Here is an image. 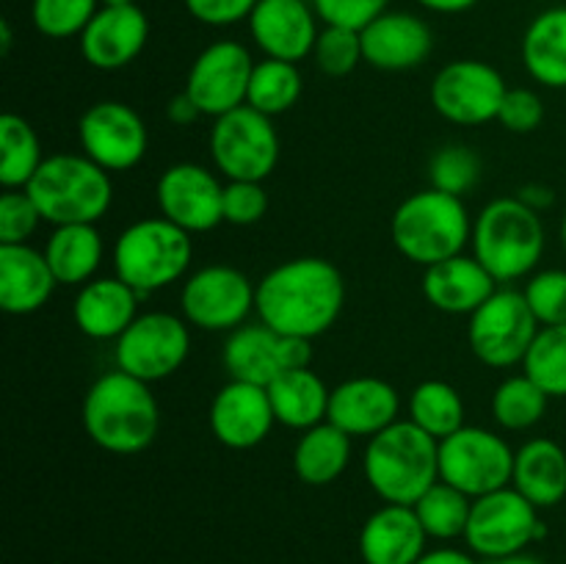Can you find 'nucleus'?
I'll return each instance as SVG.
<instances>
[{
    "label": "nucleus",
    "instance_id": "f257e3e1",
    "mask_svg": "<svg viewBox=\"0 0 566 564\" xmlns=\"http://www.w3.org/2000/svg\"><path fill=\"white\" fill-rule=\"evenodd\" d=\"M346 304L343 274L324 258H293L258 282L254 313L282 335L315 341L329 332Z\"/></svg>",
    "mask_w": 566,
    "mask_h": 564
},
{
    "label": "nucleus",
    "instance_id": "f03ea898",
    "mask_svg": "<svg viewBox=\"0 0 566 564\" xmlns=\"http://www.w3.org/2000/svg\"><path fill=\"white\" fill-rule=\"evenodd\" d=\"M83 429L103 451L130 457L147 451L160 429V409L147 382L108 370L83 398Z\"/></svg>",
    "mask_w": 566,
    "mask_h": 564
},
{
    "label": "nucleus",
    "instance_id": "7ed1b4c3",
    "mask_svg": "<svg viewBox=\"0 0 566 564\" xmlns=\"http://www.w3.org/2000/svg\"><path fill=\"white\" fill-rule=\"evenodd\" d=\"M363 470L381 501L415 506L420 495L440 481V440L409 418L396 420L370 437Z\"/></svg>",
    "mask_w": 566,
    "mask_h": 564
},
{
    "label": "nucleus",
    "instance_id": "20e7f679",
    "mask_svg": "<svg viewBox=\"0 0 566 564\" xmlns=\"http://www.w3.org/2000/svg\"><path fill=\"white\" fill-rule=\"evenodd\" d=\"M390 236L409 263L429 269L464 252L473 238V221L462 197L426 188L398 205Z\"/></svg>",
    "mask_w": 566,
    "mask_h": 564
},
{
    "label": "nucleus",
    "instance_id": "39448f33",
    "mask_svg": "<svg viewBox=\"0 0 566 564\" xmlns=\"http://www.w3.org/2000/svg\"><path fill=\"white\" fill-rule=\"evenodd\" d=\"M473 258L495 276L514 282L528 276L545 252V224L520 197L492 199L473 221Z\"/></svg>",
    "mask_w": 566,
    "mask_h": 564
},
{
    "label": "nucleus",
    "instance_id": "423d86ee",
    "mask_svg": "<svg viewBox=\"0 0 566 564\" xmlns=\"http://www.w3.org/2000/svg\"><path fill=\"white\" fill-rule=\"evenodd\" d=\"M25 191L36 202L39 213L53 227L97 224L114 202L111 171L86 155H50Z\"/></svg>",
    "mask_w": 566,
    "mask_h": 564
},
{
    "label": "nucleus",
    "instance_id": "0eeeda50",
    "mask_svg": "<svg viewBox=\"0 0 566 564\" xmlns=\"http://www.w3.org/2000/svg\"><path fill=\"white\" fill-rule=\"evenodd\" d=\"M193 258L191 232L164 216L138 219L114 243V271L138 296L175 285Z\"/></svg>",
    "mask_w": 566,
    "mask_h": 564
},
{
    "label": "nucleus",
    "instance_id": "6e6552de",
    "mask_svg": "<svg viewBox=\"0 0 566 564\" xmlns=\"http://www.w3.org/2000/svg\"><path fill=\"white\" fill-rule=\"evenodd\" d=\"M539 321L531 313L523 291L497 288L473 315L468 326V343L475 357L490 368L523 365L539 335Z\"/></svg>",
    "mask_w": 566,
    "mask_h": 564
},
{
    "label": "nucleus",
    "instance_id": "1a4fd4ad",
    "mask_svg": "<svg viewBox=\"0 0 566 564\" xmlns=\"http://www.w3.org/2000/svg\"><path fill=\"white\" fill-rule=\"evenodd\" d=\"M545 531L539 509L528 498L520 495L514 487H503V490L473 498L464 542L475 556L492 562V558L523 553L531 542L542 540Z\"/></svg>",
    "mask_w": 566,
    "mask_h": 564
},
{
    "label": "nucleus",
    "instance_id": "9d476101",
    "mask_svg": "<svg viewBox=\"0 0 566 564\" xmlns=\"http://www.w3.org/2000/svg\"><path fill=\"white\" fill-rule=\"evenodd\" d=\"M210 155L227 180L263 182L280 164V136L274 122L252 105L219 116L210 130Z\"/></svg>",
    "mask_w": 566,
    "mask_h": 564
},
{
    "label": "nucleus",
    "instance_id": "9b49d317",
    "mask_svg": "<svg viewBox=\"0 0 566 564\" xmlns=\"http://www.w3.org/2000/svg\"><path fill=\"white\" fill-rule=\"evenodd\" d=\"M514 457L517 451H512V446L495 431L462 426L440 440V479L464 495L481 498L512 484Z\"/></svg>",
    "mask_w": 566,
    "mask_h": 564
},
{
    "label": "nucleus",
    "instance_id": "f8f14e48",
    "mask_svg": "<svg viewBox=\"0 0 566 564\" xmlns=\"http://www.w3.org/2000/svg\"><path fill=\"white\" fill-rule=\"evenodd\" d=\"M191 352L186 321L171 313H144L116 337V368L142 382L169 379Z\"/></svg>",
    "mask_w": 566,
    "mask_h": 564
},
{
    "label": "nucleus",
    "instance_id": "ddd939ff",
    "mask_svg": "<svg viewBox=\"0 0 566 564\" xmlns=\"http://www.w3.org/2000/svg\"><path fill=\"white\" fill-rule=\"evenodd\" d=\"M258 285L235 265L213 263L193 271L180 291V307L188 324L205 332H232L254 310Z\"/></svg>",
    "mask_w": 566,
    "mask_h": 564
},
{
    "label": "nucleus",
    "instance_id": "4468645a",
    "mask_svg": "<svg viewBox=\"0 0 566 564\" xmlns=\"http://www.w3.org/2000/svg\"><path fill=\"white\" fill-rule=\"evenodd\" d=\"M310 343L313 341L282 335V332L265 326L263 321L243 324L227 337L224 348H221V363L232 379L269 387L285 370L310 368L313 363Z\"/></svg>",
    "mask_w": 566,
    "mask_h": 564
},
{
    "label": "nucleus",
    "instance_id": "2eb2a0df",
    "mask_svg": "<svg viewBox=\"0 0 566 564\" xmlns=\"http://www.w3.org/2000/svg\"><path fill=\"white\" fill-rule=\"evenodd\" d=\"M509 86L501 72L479 59H459L431 81V105L453 125H486L497 119Z\"/></svg>",
    "mask_w": 566,
    "mask_h": 564
},
{
    "label": "nucleus",
    "instance_id": "dca6fc26",
    "mask_svg": "<svg viewBox=\"0 0 566 564\" xmlns=\"http://www.w3.org/2000/svg\"><path fill=\"white\" fill-rule=\"evenodd\" d=\"M252 70L254 61L249 50L241 42L221 39V42L208 44L193 59L191 70H188L186 92L202 111V116L219 119V116L247 105Z\"/></svg>",
    "mask_w": 566,
    "mask_h": 564
},
{
    "label": "nucleus",
    "instance_id": "f3484780",
    "mask_svg": "<svg viewBox=\"0 0 566 564\" xmlns=\"http://www.w3.org/2000/svg\"><path fill=\"white\" fill-rule=\"evenodd\" d=\"M77 138L86 158L105 171H127L147 155L149 133L142 116L119 100H103L83 111Z\"/></svg>",
    "mask_w": 566,
    "mask_h": 564
},
{
    "label": "nucleus",
    "instance_id": "a211bd4d",
    "mask_svg": "<svg viewBox=\"0 0 566 564\" xmlns=\"http://www.w3.org/2000/svg\"><path fill=\"white\" fill-rule=\"evenodd\" d=\"M164 219L186 232H210L224 221V186L199 164H175L155 186Z\"/></svg>",
    "mask_w": 566,
    "mask_h": 564
},
{
    "label": "nucleus",
    "instance_id": "6ab92c4d",
    "mask_svg": "<svg viewBox=\"0 0 566 564\" xmlns=\"http://www.w3.org/2000/svg\"><path fill=\"white\" fill-rule=\"evenodd\" d=\"M274 407L269 390L252 382L230 379L210 404V431L221 446L249 451L274 429Z\"/></svg>",
    "mask_w": 566,
    "mask_h": 564
},
{
    "label": "nucleus",
    "instance_id": "aec40b11",
    "mask_svg": "<svg viewBox=\"0 0 566 564\" xmlns=\"http://www.w3.org/2000/svg\"><path fill=\"white\" fill-rule=\"evenodd\" d=\"M315 17V9L304 0H258L249 17V31L265 59L296 64L307 59L318 42L321 31Z\"/></svg>",
    "mask_w": 566,
    "mask_h": 564
},
{
    "label": "nucleus",
    "instance_id": "412c9836",
    "mask_svg": "<svg viewBox=\"0 0 566 564\" xmlns=\"http://www.w3.org/2000/svg\"><path fill=\"white\" fill-rule=\"evenodd\" d=\"M77 39L83 59L94 70H122L142 55L149 39V20L136 3L103 6Z\"/></svg>",
    "mask_w": 566,
    "mask_h": 564
},
{
    "label": "nucleus",
    "instance_id": "4be33fe9",
    "mask_svg": "<svg viewBox=\"0 0 566 564\" xmlns=\"http://www.w3.org/2000/svg\"><path fill=\"white\" fill-rule=\"evenodd\" d=\"M363 55L385 72H407L423 64L434 50V33L409 11H385L359 31Z\"/></svg>",
    "mask_w": 566,
    "mask_h": 564
},
{
    "label": "nucleus",
    "instance_id": "5701e85b",
    "mask_svg": "<svg viewBox=\"0 0 566 564\" xmlns=\"http://www.w3.org/2000/svg\"><path fill=\"white\" fill-rule=\"evenodd\" d=\"M401 398L396 387L376 376H354L332 387L326 420L348 437H376L398 420Z\"/></svg>",
    "mask_w": 566,
    "mask_h": 564
},
{
    "label": "nucleus",
    "instance_id": "b1692460",
    "mask_svg": "<svg viewBox=\"0 0 566 564\" xmlns=\"http://www.w3.org/2000/svg\"><path fill=\"white\" fill-rule=\"evenodd\" d=\"M429 534L412 506L385 503L359 531V556L365 564H418Z\"/></svg>",
    "mask_w": 566,
    "mask_h": 564
},
{
    "label": "nucleus",
    "instance_id": "393cba45",
    "mask_svg": "<svg viewBox=\"0 0 566 564\" xmlns=\"http://www.w3.org/2000/svg\"><path fill=\"white\" fill-rule=\"evenodd\" d=\"M55 280L48 258L28 243H0V307L9 315H31L53 296Z\"/></svg>",
    "mask_w": 566,
    "mask_h": 564
},
{
    "label": "nucleus",
    "instance_id": "a878e982",
    "mask_svg": "<svg viewBox=\"0 0 566 564\" xmlns=\"http://www.w3.org/2000/svg\"><path fill=\"white\" fill-rule=\"evenodd\" d=\"M138 293L119 276H97L77 291L75 326L92 341H116L138 318Z\"/></svg>",
    "mask_w": 566,
    "mask_h": 564
},
{
    "label": "nucleus",
    "instance_id": "bb28decb",
    "mask_svg": "<svg viewBox=\"0 0 566 564\" xmlns=\"http://www.w3.org/2000/svg\"><path fill=\"white\" fill-rule=\"evenodd\" d=\"M495 291V276L464 252L429 265L423 274V296L431 307L451 315H473Z\"/></svg>",
    "mask_w": 566,
    "mask_h": 564
},
{
    "label": "nucleus",
    "instance_id": "cd10ccee",
    "mask_svg": "<svg viewBox=\"0 0 566 564\" xmlns=\"http://www.w3.org/2000/svg\"><path fill=\"white\" fill-rule=\"evenodd\" d=\"M512 487L536 509H551L566 498V451L547 437L528 440L514 457Z\"/></svg>",
    "mask_w": 566,
    "mask_h": 564
},
{
    "label": "nucleus",
    "instance_id": "c85d7f7f",
    "mask_svg": "<svg viewBox=\"0 0 566 564\" xmlns=\"http://www.w3.org/2000/svg\"><path fill=\"white\" fill-rule=\"evenodd\" d=\"M265 390H269L276 424L287 426V429L307 431L324 424L326 415H329L332 390L310 368L285 370Z\"/></svg>",
    "mask_w": 566,
    "mask_h": 564
},
{
    "label": "nucleus",
    "instance_id": "c756f323",
    "mask_svg": "<svg viewBox=\"0 0 566 564\" xmlns=\"http://www.w3.org/2000/svg\"><path fill=\"white\" fill-rule=\"evenodd\" d=\"M523 64L542 86L566 88V6H553L531 20L523 36Z\"/></svg>",
    "mask_w": 566,
    "mask_h": 564
},
{
    "label": "nucleus",
    "instance_id": "7c9ffc66",
    "mask_svg": "<svg viewBox=\"0 0 566 564\" xmlns=\"http://www.w3.org/2000/svg\"><path fill=\"white\" fill-rule=\"evenodd\" d=\"M59 285H86L103 263V236L94 224H61L44 247Z\"/></svg>",
    "mask_w": 566,
    "mask_h": 564
},
{
    "label": "nucleus",
    "instance_id": "2f4dec72",
    "mask_svg": "<svg viewBox=\"0 0 566 564\" xmlns=\"http://www.w3.org/2000/svg\"><path fill=\"white\" fill-rule=\"evenodd\" d=\"M352 440L354 437H348L329 420L302 431L296 448H293V470L310 487L332 484L348 468Z\"/></svg>",
    "mask_w": 566,
    "mask_h": 564
},
{
    "label": "nucleus",
    "instance_id": "473e14b6",
    "mask_svg": "<svg viewBox=\"0 0 566 564\" xmlns=\"http://www.w3.org/2000/svg\"><path fill=\"white\" fill-rule=\"evenodd\" d=\"M42 164V144L31 122L17 114L0 116V186L25 188Z\"/></svg>",
    "mask_w": 566,
    "mask_h": 564
},
{
    "label": "nucleus",
    "instance_id": "72a5a7b5",
    "mask_svg": "<svg viewBox=\"0 0 566 564\" xmlns=\"http://www.w3.org/2000/svg\"><path fill=\"white\" fill-rule=\"evenodd\" d=\"M409 420L434 440H446L464 426V401L448 382L426 379L409 396Z\"/></svg>",
    "mask_w": 566,
    "mask_h": 564
},
{
    "label": "nucleus",
    "instance_id": "f704fd0d",
    "mask_svg": "<svg viewBox=\"0 0 566 564\" xmlns=\"http://www.w3.org/2000/svg\"><path fill=\"white\" fill-rule=\"evenodd\" d=\"M412 509L418 514L420 525L426 529V534H429V540L451 542L464 536V531H468L473 498L440 479L420 495V501Z\"/></svg>",
    "mask_w": 566,
    "mask_h": 564
},
{
    "label": "nucleus",
    "instance_id": "c9c22d12",
    "mask_svg": "<svg viewBox=\"0 0 566 564\" xmlns=\"http://www.w3.org/2000/svg\"><path fill=\"white\" fill-rule=\"evenodd\" d=\"M298 97H302V72L296 64L280 59H265L254 64L247 105L274 119L291 111Z\"/></svg>",
    "mask_w": 566,
    "mask_h": 564
},
{
    "label": "nucleus",
    "instance_id": "e433bc0d",
    "mask_svg": "<svg viewBox=\"0 0 566 564\" xmlns=\"http://www.w3.org/2000/svg\"><path fill=\"white\" fill-rule=\"evenodd\" d=\"M547 401L551 396L528 374L509 376L492 396V415L503 429L523 431L539 424L542 415L547 412Z\"/></svg>",
    "mask_w": 566,
    "mask_h": 564
},
{
    "label": "nucleus",
    "instance_id": "4c0bfd02",
    "mask_svg": "<svg viewBox=\"0 0 566 564\" xmlns=\"http://www.w3.org/2000/svg\"><path fill=\"white\" fill-rule=\"evenodd\" d=\"M523 374L551 398H566V324L542 326L523 363Z\"/></svg>",
    "mask_w": 566,
    "mask_h": 564
},
{
    "label": "nucleus",
    "instance_id": "58836bf2",
    "mask_svg": "<svg viewBox=\"0 0 566 564\" xmlns=\"http://www.w3.org/2000/svg\"><path fill=\"white\" fill-rule=\"evenodd\" d=\"M97 3L99 0H33V28L50 39L81 36L92 17L99 11Z\"/></svg>",
    "mask_w": 566,
    "mask_h": 564
},
{
    "label": "nucleus",
    "instance_id": "ea45409f",
    "mask_svg": "<svg viewBox=\"0 0 566 564\" xmlns=\"http://www.w3.org/2000/svg\"><path fill=\"white\" fill-rule=\"evenodd\" d=\"M481 177V160L464 144H448V147L437 149L434 158L429 164V180L431 188L437 191L453 194V197H462L468 191H473L475 182Z\"/></svg>",
    "mask_w": 566,
    "mask_h": 564
},
{
    "label": "nucleus",
    "instance_id": "a19ab883",
    "mask_svg": "<svg viewBox=\"0 0 566 564\" xmlns=\"http://www.w3.org/2000/svg\"><path fill=\"white\" fill-rule=\"evenodd\" d=\"M313 59L324 75L329 77L352 75V72L359 66V61H365L363 36H359V31H354V28L326 25L324 31L318 33Z\"/></svg>",
    "mask_w": 566,
    "mask_h": 564
},
{
    "label": "nucleus",
    "instance_id": "79ce46f5",
    "mask_svg": "<svg viewBox=\"0 0 566 564\" xmlns=\"http://www.w3.org/2000/svg\"><path fill=\"white\" fill-rule=\"evenodd\" d=\"M525 302L531 304V313L536 315L539 326H562L566 324V271L547 269L539 271L523 288Z\"/></svg>",
    "mask_w": 566,
    "mask_h": 564
},
{
    "label": "nucleus",
    "instance_id": "37998d69",
    "mask_svg": "<svg viewBox=\"0 0 566 564\" xmlns=\"http://www.w3.org/2000/svg\"><path fill=\"white\" fill-rule=\"evenodd\" d=\"M42 213L25 188H6L0 197V243H28Z\"/></svg>",
    "mask_w": 566,
    "mask_h": 564
},
{
    "label": "nucleus",
    "instance_id": "c03bdc74",
    "mask_svg": "<svg viewBox=\"0 0 566 564\" xmlns=\"http://www.w3.org/2000/svg\"><path fill=\"white\" fill-rule=\"evenodd\" d=\"M269 210V191L263 182L227 180L224 186V221L232 227H252Z\"/></svg>",
    "mask_w": 566,
    "mask_h": 564
},
{
    "label": "nucleus",
    "instance_id": "a18cd8bd",
    "mask_svg": "<svg viewBox=\"0 0 566 564\" xmlns=\"http://www.w3.org/2000/svg\"><path fill=\"white\" fill-rule=\"evenodd\" d=\"M390 0H313V9L326 25H340L363 31L368 22L385 14Z\"/></svg>",
    "mask_w": 566,
    "mask_h": 564
},
{
    "label": "nucleus",
    "instance_id": "49530a36",
    "mask_svg": "<svg viewBox=\"0 0 566 564\" xmlns=\"http://www.w3.org/2000/svg\"><path fill=\"white\" fill-rule=\"evenodd\" d=\"M545 119V103L531 88H509L503 97L497 122L512 133H534Z\"/></svg>",
    "mask_w": 566,
    "mask_h": 564
},
{
    "label": "nucleus",
    "instance_id": "de8ad7c7",
    "mask_svg": "<svg viewBox=\"0 0 566 564\" xmlns=\"http://www.w3.org/2000/svg\"><path fill=\"white\" fill-rule=\"evenodd\" d=\"M188 14L205 25H235V22L249 20L258 6V0H182Z\"/></svg>",
    "mask_w": 566,
    "mask_h": 564
},
{
    "label": "nucleus",
    "instance_id": "09e8293b",
    "mask_svg": "<svg viewBox=\"0 0 566 564\" xmlns=\"http://www.w3.org/2000/svg\"><path fill=\"white\" fill-rule=\"evenodd\" d=\"M166 116H169L171 125L188 127L202 116V111L197 108V103H193V100L188 97L186 88H182V92L175 94V97L169 100V105H166Z\"/></svg>",
    "mask_w": 566,
    "mask_h": 564
},
{
    "label": "nucleus",
    "instance_id": "8fccbe9b",
    "mask_svg": "<svg viewBox=\"0 0 566 564\" xmlns=\"http://www.w3.org/2000/svg\"><path fill=\"white\" fill-rule=\"evenodd\" d=\"M517 197L523 199L528 208H534L536 213H539V210H547L553 202H556V194H553V188L542 186V182H531V186H523L517 191Z\"/></svg>",
    "mask_w": 566,
    "mask_h": 564
},
{
    "label": "nucleus",
    "instance_id": "3c124183",
    "mask_svg": "<svg viewBox=\"0 0 566 564\" xmlns=\"http://www.w3.org/2000/svg\"><path fill=\"white\" fill-rule=\"evenodd\" d=\"M418 564H481L470 553L457 551V547H437V551H426Z\"/></svg>",
    "mask_w": 566,
    "mask_h": 564
},
{
    "label": "nucleus",
    "instance_id": "603ef678",
    "mask_svg": "<svg viewBox=\"0 0 566 564\" xmlns=\"http://www.w3.org/2000/svg\"><path fill=\"white\" fill-rule=\"evenodd\" d=\"M423 9L440 11V14H462V11L473 9L479 0H418Z\"/></svg>",
    "mask_w": 566,
    "mask_h": 564
},
{
    "label": "nucleus",
    "instance_id": "864d4df0",
    "mask_svg": "<svg viewBox=\"0 0 566 564\" xmlns=\"http://www.w3.org/2000/svg\"><path fill=\"white\" fill-rule=\"evenodd\" d=\"M486 564H545L542 558L531 556V553H512V556H503V558H492V562Z\"/></svg>",
    "mask_w": 566,
    "mask_h": 564
},
{
    "label": "nucleus",
    "instance_id": "5fc2aeb1",
    "mask_svg": "<svg viewBox=\"0 0 566 564\" xmlns=\"http://www.w3.org/2000/svg\"><path fill=\"white\" fill-rule=\"evenodd\" d=\"M0 36H3V55L9 53V48H11V28H9V22H0Z\"/></svg>",
    "mask_w": 566,
    "mask_h": 564
},
{
    "label": "nucleus",
    "instance_id": "6e6d98bb",
    "mask_svg": "<svg viewBox=\"0 0 566 564\" xmlns=\"http://www.w3.org/2000/svg\"><path fill=\"white\" fill-rule=\"evenodd\" d=\"M103 6H133L136 0H99Z\"/></svg>",
    "mask_w": 566,
    "mask_h": 564
},
{
    "label": "nucleus",
    "instance_id": "4d7b16f0",
    "mask_svg": "<svg viewBox=\"0 0 566 564\" xmlns=\"http://www.w3.org/2000/svg\"><path fill=\"white\" fill-rule=\"evenodd\" d=\"M562 243H564V249H566V213H564V219H562Z\"/></svg>",
    "mask_w": 566,
    "mask_h": 564
}]
</instances>
